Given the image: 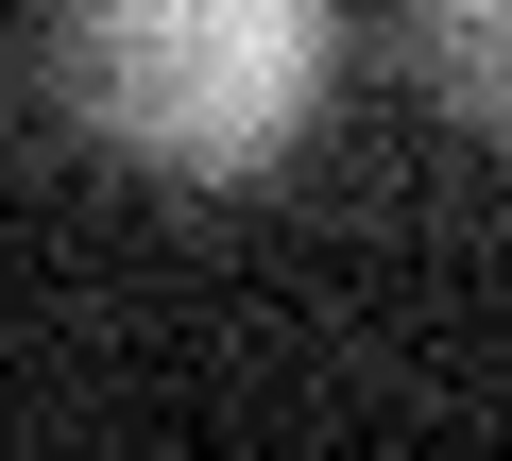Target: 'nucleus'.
<instances>
[{"label":"nucleus","mask_w":512,"mask_h":461,"mask_svg":"<svg viewBox=\"0 0 512 461\" xmlns=\"http://www.w3.org/2000/svg\"><path fill=\"white\" fill-rule=\"evenodd\" d=\"M410 52H427V86L461 120L512 137V0H410Z\"/></svg>","instance_id":"2"},{"label":"nucleus","mask_w":512,"mask_h":461,"mask_svg":"<svg viewBox=\"0 0 512 461\" xmlns=\"http://www.w3.org/2000/svg\"><path fill=\"white\" fill-rule=\"evenodd\" d=\"M69 120L154 188H256L325 103V0H69Z\"/></svg>","instance_id":"1"}]
</instances>
